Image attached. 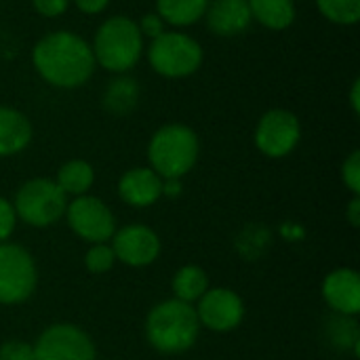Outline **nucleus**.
Instances as JSON below:
<instances>
[{
	"label": "nucleus",
	"mask_w": 360,
	"mask_h": 360,
	"mask_svg": "<svg viewBox=\"0 0 360 360\" xmlns=\"http://www.w3.org/2000/svg\"><path fill=\"white\" fill-rule=\"evenodd\" d=\"M36 74L55 89H80L95 74L91 42L70 30H57L36 40L32 49Z\"/></svg>",
	"instance_id": "nucleus-1"
},
{
	"label": "nucleus",
	"mask_w": 360,
	"mask_h": 360,
	"mask_svg": "<svg viewBox=\"0 0 360 360\" xmlns=\"http://www.w3.org/2000/svg\"><path fill=\"white\" fill-rule=\"evenodd\" d=\"M146 38L141 36L137 21L127 15H114L101 21L97 27L91 51L95 63L112 74H129L146 51Z\"/></svg>",
	"instance_id": "nucleus-2"
},
{
	"label": "nucleus",
	"mask_w": 360,
	"mask_h": 360,
	"mask_svg": "<svg viewBox=\"0 0 360 360\" xmlns=\"http://www.w3.org/2000/svg\"><path fill=\"white\" fill-rule=\"evenodd\" d=\"M200 143L194 129L181 122L160 127L148 143L150 169L162 179H181L198 160Z\"/></svg>",
	"instance_id": "nucleus-3"
},
{
	"label": "nucleus",
	"mask_w": 360,
	"mask_h": 360,
	"mask_svg": "<svg viewBox=\"0 0 360 360\" xmlns=\"http://www.w3.org/2000/svg\"><path fill=\"white\" fill-rule=\"evenodd\" d=\"M198 329L200 323L196 310L192 304L179 300H169L152 308L146 323L150 344L165 354H179L192 348L198 338Z\"/></svg>",
	"instance_id": "nucleus-4"
},
{
	"label": "nucleus",
	"mask_w": 360,
	"mask_h": 360,
	"mask_svg": "<svg viewBox=\"0 0 360 360\" xmlns=\"http://www.w3.org/2000/svg\"><path fill=\"white\" fill-rule=\"evenodd\" d=\"M146 55L150 68L158 76L173 80L196 74L205 61L202 44L179 30H167L154 40H150Z\"/></svg>",
	"instance_id": "nucleus-5"
},
{
	"label": "nucleus",
	"mask_w": 360,
	"mask_h": 360,
	"mask_svg": "<svg viewBox=\"0 0 360 360\" xmlns=\"http://www.w3.org/2000/svg\"><path fill=\"white\" fill-rule=\"evenodd\" d=\"M68 207V194L57 186V181L46 177H36L25 181L15 196V215L34 228H46L55 224Z\"/></svg>",
	"instance_id": "nucleus-6"
},
{
	"label": "nucleus",
	"mask_w": 360,
	"mask_h": 360,
	"mask_svg": "<svg viewBox=\"0 0 360 360\" xmlns=\"http://www.w3.org/2000/svg\"><path fill=\"white\" fill-rule=\"evenodd\" d=\"M253 137L262 154L283 158L297 148L302 139V122L291 110L272 108L257 120Z\"/></svg>",
	"instance_id": "nucleus-7"
},
{
	"label": "nucleus",
	"mask_w": 360,
	"mask_h": 360,
	"mask_svg": "<svg viewBox=\"0 0 360 360\" xmlns=\"http://www.w3.org/2000/svg\"><path fill=\"white\" fill-rule=\"evenodd\" d=\"M36 289L32 255L17 245H0V304H21Z\"/></svg>",
	"instance_id": "nucleus-8"
},
{
	"label": "nucleus",
	"mask_w": 360,
	"mask_h": 360,
	"mask_svg": "<svg viewBox=\"0 0 360 360\" xmlns=\"http://www.w3.org/2000/svg\"><path fill=\"white\" fill-rule=\"evenodd\" d=\"M34 348V360H95L91 338L74 325L49 327Z\"/></svg>",
	"instance_id": "nucleus-9"
},
{
	"label": "nucleus",
	"mask_w": 360,
	"mask_h": 360,
	"mask_svg": "<svg viewBox=\"0 0 360 360\" xmlns=\"http://www.w3.org/2000/svg\"><path fill=\"white\" fill-rule=\"evenodd\" d=\"M70 228L89 243H105L116 232V219L112 211L95 196H76L65 207Z\"/></svg>",
	"instance_id": "nucleus-10"
},
{
	"label": "nucleus",
	"mask_w": 360,
	"mask_h": 360,
	"mask_svg": "<svg viewBox=\"0 0 360 360\" xmlns=\"http://www.w3.org/2000/svg\"><path fill=\"white\" fill-rule=\"evenodd\" d=\"M198 323L213 331H232L245 316L243 300L230 289H207L196 308Z\"/></svg>",
	"instance_id": "nucleus-11"
},
{
	"label": "nucleus",
	"mask_w": 360,
	"mask_h": 360,
	"mask_svg": "<svg viewBox=\"0 0 360 360\" xmlns=\"http://www.w3.org/2000/svg\"><path fill=\"white\" fill-rule=\"evenodd\" d=\"M112 251H114L116 259L124 262L127 266L141 268V266H150L158 257L160 240H158L156 232L150 230L148 226L131 224L114 234Z\"/></svg>",
	"instance_id": "nucleus-12"
},
{
	"label": "nucleus",
	"mask_w": 360,
	"mask_h": 360,
	"mask_svg": "<svg viewBox=\"0 0 360 360\" xmlns=\"http://www.w3.org/2000/svg\"><path fill=\"white\" fill-rule=\"evenodd\" d=\"M207 27L215 36L232 38L249 30L253 23L249 0H209L207 13L202 17Z\"/></svg>",
	"instance_id": "nucleus-13"
},
{
	"label": "nucleus",
	"mask_w": 360,
	"mask_h": 360,
	"mask_svg": "<svg viewBox=\"0 0 360 360\" xmlns=\"http://www.w3.org/2000/svg\"><path fill=\"white\" fill-rule=\"evenodd\" d=\"M323 297L327 304L344 316H356L360 312V276L356 270L340 268L331 272L323 283Z\"/></svg>",
	"instance_id": "nucleus-14"
},
{
	"label": "nucleus",
	"mask_w": 360,
	"mask_h": 360,
	"mask_svg": "<svg viewBox=\"0 0 360 360\" xmlns=\"http://www.w3.org/2000/svg\"><path fill=\"white\" fill-rule=\"evenodd\" d=\"M118 194L131 207H150L162 196V177L150 167H135L120 177Z\"/></svg>",
	"instance_id": "nucleus-15"
},
{
	"label": "nucleus",
	"mask_w": 360,
	"mask_h": 360,
	"mask_svg": "<svg viewBox=\"0 0 360 360\" xmlns=\"http://www.w3.org/2000/svg\"><path fill=\"white\" fill-rule=\"evenodd\" d=\"M32 141V122L17 108L0 105V156H15Z\"/></svg>",
	"instance_id": "nucleus-16"
},
{
	"label": "nucleus",
	"mask_w": 360,
	"mask_h": 360,
	"mask_svg": "<svg viewBox=\"0 0 360 360\" xmlns=\"http://www.w3.org/2000/svg\"><path fill=\"white\" fill-rule=\"evenodd\" d=\"M139 97H141V89L133 76L114 74V78L103 89L101 103H103L105 112H110L114 116H129L137 108Z\"/></svg>",
	"instance_id": "nucleus-17"
},
{
	"label": "nucleus",
	"mask_w": 360,
	"mask_h": 360,
	"mask_svg": "<svg viewBox=\"0 0 360 360\" xmlns=\"http://www.w3.org/2000/svg\"><path fill=\"white\" fill-rule=\"evenodd\" d=\"M249 11L255 23L272 32L291 27L297 17L293 0H249Z\"/></svg>",
	"instance_id": "nucleus-18"
},
{
	"label": "nucleus",
	"mask_w": 360,
	"mask_h": 360,
	"mask_svg": "<svg viewBox=\"0 0 360 360\" xmlns=\"http://www.w3.org/2000/svg\"><path fill=\"white\" fill-rule=\"evenodd\" d=\"M209 0H156V13L173 30L198 23L207 13Z\"/></svg>",
	"instance_id": "nucleus-19"
},
{
	"label": "nucleus",
	"mask_w": 360,
	"mask_h": 360,
	"mask_svg": "<svg viewBox=\"0 0 360 360\" xmlns=\"http://www.w3.org/2000/svg\"><path fill=\"white\" fill-rule=\"evenodd\" d=\"M95 181V171L86 160H68L57 173V186L72 196H82Z\"/></svg>",
	"instance_id": "nucleus-20"
},
{
	"label": "nucleus",
	"mask_w": 360,
	"mask_h": 360,
	"mask_svg": "<svg viewBox=\"0 0 360 360\" xmlns=\"http://www.w3.org/2000/svg\"><path fill=\"white\" fill-rule=\"evenodd\" d=\"M207 289H209V278H207L205 270L198 266H186L173 278V291H175L177 300L186 302V304L198 302Z\"/></svg>",
	"instance_id": "nucleus-21"
},
{
	"label": "nucleus",
	"mask_w": 360,
	"mask_h": 360,
	"mask_svg": "<svg viewBox=\"0 0 360 360\" xmlns=\"http://www.w3.org/2000/svg\"><path fill=\"white\" fill-rule=\"evenodd\" d=\"M319 13L335 25H356L360 19V0H314Z\"/></svg>",
	"instance_id": "nucleus-22"
},
{
	"label": "nucleus",
	"mask_w": 360,
	"mask_h": 360,
	"mask_svg": "<svg viewBox=\"0 0 360 360\" xmlns=\"http://www.w3.org/2000/svg\"><path fill=\"white\" fill-rule=\"evenodd\" d=\"M114 262H116V255H114L112 247H108V245H103V243H97V245L91 247V249L86 251V255H84L86 268H89L91 272H95V274L108 272V270L114 266Z\"/></svg>",
	"instance_id": "nucleus-23"
},
{
	"label": "nucleus",
	"mask_w": 360,
	"mask_h": 360,
	"mask_svg": "<svg viewBox=\"0 0 360 360\" xmlns=\"http://www.w3.org/2000/svg\"><path fill=\"white\" fill-rule=\"evenodd\" d=\"M342 179L354 196L360 194V152L354 150L342 165Z\"/></svg>",
	"instance_id": "nucleus-24"
},
{
	"label": "nucleus",
	"mask_w": 360,
	"mask_h": 360,
	"mask_svg": "<svg viewBox=\"0 0 360 360\" xmlns=\"http://www.w3.org/2000/svg\"><path fill=\"white\" fill-rule=\"evenodd\" d=\"M137 27H139L141 36H143V38H150V40H154L156 36H160L162 32H167V23L160 19V15H158L156 11L146 13V15L137 21Z\"/></svg>",
	"instance_id": "nucleus-25"
},
{
	"label": "nucleus",
	"mask_w": 360,
	"mask_h": 360,
	"mask_svg": "<svg viewBox=\"0 0 360 360\" xmlns=\"http://www.w3.org/2000/svg\"><path fill=\"white\" fill-rule=\"evenodd\" d=\"M70 4H72V0H32L34 11L46 19H57V17L65 15Z\"/></svg>",
	"instance_id": "nucleus-26"
},
{
	"label": "nucleus",
	"mask_w": 360,
	"mask_h": 360,
	"mask_svg": "<svg viewBox=\"0 0 360 360\" xmlns=\"http://www.w3.org/2000/svg\"><path fill=\"white\" fill-rule=\"evenodd\" d=\"M0 360H34V348L25 342H6L0 348Z\"/></svg>",
	"instance_id": "nucleus-27"
},
{
	"label": "nucleus",
	"mask_w": 360,
	"mask_h": 360,
	"mask_svg": "<svg viewBox=\"0 0 360 360\" xmlns=\"http://www.w3.org/2000/svg\"><path fill=\"white\" fill-rule=\"evenodd\" d=\"M15 221H17V215H15V209L8 200L0 198V243L6 240L13 230H15Z\"/></svg>",
	"instance_id": "nucleus-28"
},
{
	"label": "nucleus",
	"mask_w": 360,
	"mask_h": 360,
	"mask_svg": "<svg viewBox=\"0 0 360 360\" xmlns=\"http://www.w3.org/2000/svg\"><path fill=\"white\" fill-rule=\"evenodd\" d=\"M72 4L82 13V15H99L108 8L110 0H72Z\"/></svg>",
	"instance_id": "nucleus-29"
},
{
	"label": "nucleus",
	"mask_w": 360,
	"mask_h": 360,
	"mask_svg": "<svg viewBox=\"0 0 360 360\" xmlns=\"http://www.w3.org/2000/svg\"><path fill=\"white\" fill-rule=\"evenodd\" d=\"M350 108L354 114H360V78H354L350 89Z\"/></svg>",
	"instance_id": "nucleus-30"
},
{
	"label": "nucleus",
	"mask_w": 360,
	"mask_h": 360,
	"mask_svg": "<svg viewBox=\"0 0 360 360\" xmlns=\"http://www.w3.org/2000/svg\"><path fill=\"white\" fill-rule=\"evenodd\" d=\"M181 192V179H162V194L177 196Z\"/></svg>",
	"instance_id": "nucleus-31"
},
{
	"label": "nucleus",
	"mask_w": 360,
	"mask_h": 360,
	"mask_svg": "<svg viewBox=\"0 0 360 360\" xmlns=\"http://www.w3.org/2000/svg\"><path fill=\"white\" fill-rule=\"evenodd\" d=\"M348 217H350V224L356 228L360 226V198L359 196H354L352 198V202H350V207H348Z\"/></svg>",
	"instance_id": "nucleus-32"
}]
</instances>
